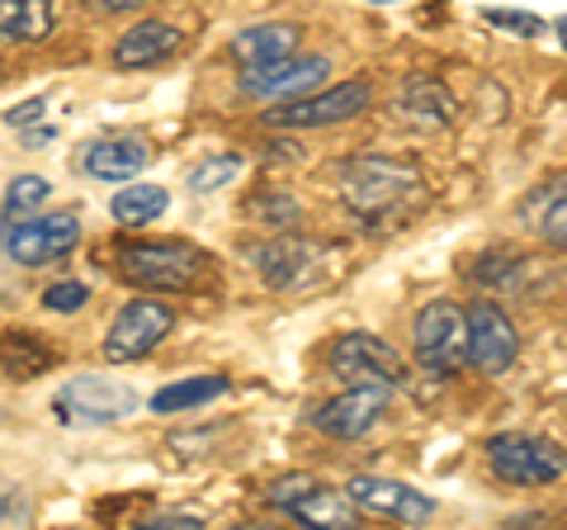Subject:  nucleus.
Segmentation results:
<instances>
[{"label": "nucleus", "mask_w": 567, "mask_h": 530, "mask_svg": "<svg viewBox=\"0 0 567 530\" xmlns=\"http://www.w3.org/2000/svg\"><path fill=\"white\" fill-rule=\"evenodd\" d=\"M421 194H425L421 171L393 162V156H350L341 166V200L364 223H383L402 214V204H416Z\"/></svg>", "instance_id": "nucleus-1"}, {"label": "nucleus", "mask_w": 567, "mask_h": 530, "mask_svg": "<svg viewBox=\"0 0 567 530\" xmlns=\"http://www.w3.org/2000/svg\"><path fill=\"white\" fill-rule=\"evenodd\" d=\"M118 265L133 285L166 289V294L194 289L208 275V256L189 242H128L118 252Z\"/></svg>", "instance_id": "nucleus-2"}, {"label": "nucleus", "mask_w": 567, "mask_h": 530, "mask_svg": "<svg viewBox=\"0 0 567 530\" xmlns=\"http://www.w3.org/2000/svg\"><path fill=\"white\" fill-rule=\"evenodd\" d=\"M137 408V388L110 375H76L52 398V412H58L62 427H114V421H128Z\"/></svg>", "instance_id": "nucleus-3"}, {"label": "nucleus", "mask_w": 567, "mask_h": 530, "mask_svg": "<svg viewBox=\"0 0 567 530\" xmlns=\"http://www.w3.org/2000/svg\"><path fill=\"white\" fill-rule=\"evenodd\" d=\"M487 465L496 479L516 483V488H548L563 479V446L548 436H525V431H506L487 440Z\"/></svg>", "instance_id": "nucleus-4"}, {"label": "nucleus", "mask_w": 567, "mask_h": 530, "mask_svg": "<svg viewBox=\"0 0 567 530\" xmlns=\"http://www.w3.org/2000/svg\"><path fill=\"white\" fill-rule=\"evenodd\" d=\"M275 507L284 517H293L303 530H360V511L341 488L317 483L312 473H289L275 483Z\"/></svg>", "instance_id": "nucleus-5"}, {"label": "nucleus", "mask_w": 567, "mask_h": 530, "mask_svg": "<svg viewBox=\"0 0 567 530\" xmlns=\"http://www.w3.org/2000/svg\"><path fill=\"white\" fill-rule=\"evenodd\" d=\"M374 100V81L354 77V81H341V85H327V91H312L303 100H289V104H275L265 123L270 129H327V123H350L369 110Z\"/></svg>", "instance_id": "nucleus-6"}, {"label": "nucleus", "mask_w": 567, "mask_h": 530, "mask_svg": "<svg viewBox=\"0 0 567 530\" xmlns=\"http://www.w3.org/2000/svg\"><path fill=\"white\" fill-rule=\"evenodd\" d=\"M412 346H416V360L431 369V375H458V369L468 365L464 308L450 304V298L425 304L412 323Z\"/></svg>", "instance_id": "nucleus-7"}, {"label": "nucleus", "mask_w": 567, "mask_h": 530, "mask_svg": "<svg viewBox=\"0 0 567 530\" xmlns=\"http://www.w3.org/2000/svg\"><path fill=\"white\" fill-rule=\"evenodd\" d=\"M327 365L350 388H388L393 394V384L402 379V356L383 337H374V332H346V337H336Z\"/></svg>", "instance_id": "nucleus-8"}, {"label": "nucleus", "mask_w": 567, "mask_h": 530, "mask_svg": "<svg viewBox=\"0 0 567 530\" xmlns=\"http://www.w3.org/2000/svg\"><path fill=\"white\" fill-rule=\"evenodd\" d=\"M175 327V313L162 298H128L118 308V317L104 332V360L110 365H128V360H142L152 346H162Z\"/></svg>", "instance_id": "nucleus-9"}, {"label": "nucleus", "mask_w": 567, "mask_h": 530, "mask_svg": "<svg viewBox=\"0 0 567 530\" xmlns=\"http://www.w3.org/2000/svg\"><path fill=\"white\" fill-rule=\"evenodd\" d=\"M76 242H81V218L71 214V208L0 227V252H6L14 265H52V261L76 252Z\"/></svg>", "instance_id": "nucleus-10"}, {"label": "nucleus", "mask_w": 567, "mask_h": 530, "mask_svg": "<svg viewBox=\"0 0 567 530\" xmlns=\"http://www.w3.org/2000/svg\"><path fill=\"white\" fill-rule=\"evenodd\" d=\"M256 271L265 275V285L275 289H303L322 275V261H327V246L312 242V237H298V233H279L270 242H260L256 252Z\"/></svg>", "instance_id": "nucleus-11"}, {"label": "nucleus", "mask_w": 567, "mask_h": 530, "mask_svg": "<svg viewBox=\"0 0 567 530\" xmlns=\"http://www.w3.org/2000/svg\"><path fill=\"white\" fill-rule=\"evenodd\" d=\"M346 498L354 502V511H374V517L398 521V526H425L435 517V498H425L412 483L374 479V473H354L346 483Z\"/></svg>", "instance_id": "nucleus-12"}, {"label": "nucleus", "mask_w": 567, "mask_h": 530, "mask_svg": "<svg viewBox=\"0 0 567 530\" xmlns=\"http://www.w3.org/2000/svg\"><path fill=\"white\" fill-rule=\"evenodd\" d=\"M464 332H468V365L483 375H506L520 356V332L496 304H473L464 308Z\"/></svg>", "instance_id": "nucleus-13"}, {"label": "nucleus", "mask_w": 567, "mask_h": 530, "mask_svg": "<svg viewBox=\"0 0 567 530\" xmlns=\"http://www.w3.org/2000/svg\"><path fill=\"white\" fill-rule=\"evenodd\" d=\"M331 62L327 58H284L275 67H260V72H246L241 77V91L256 95V100H270V104H289V100H303L312 95L317 85L327 81Z\"/></svg>", "instance_id": "nucleus-14"}, {"label": "nucleus", "mask_w": 567, "mask_h": 530, "mask_svg": "<svg viewBox=\"0 0 567 530\" xmlns=\"http://www.w3.org/2000/svg\"><path fill=\"white\" fill-rule=\"evenodd\" d=\"M388 398H393L388 388H346L341 398H331L312 412V427L336 440H360L364 431L379 427V417L388 412Z\"/></svg>", "instance_id": "nucleus-15"}, {"label": "nucleus", "mask_w": 567, "mask_h": 530, "mask_svg": "<svg viewBox=\"0 0 567 530\" xmlns=\"http://www.w3.org/2000/svg\"><path fill=\"white\" fill-rule=\"evenodd\" d=\"M152 166V143L142 133H104L81 147V171L95 181H133Z\"/></svg>", "instance_id": "nucleus-16"}, {"label": "nucleus", "mask_w": 567, "mask_h": 530, "mask_svg": "<svg viewBox=\"0 0 567 530\" xmlns=\"http://www.w3.org/2000/svg\"><path fill=\"white\" fill-rule=\"evenodd\" d=\"M175 52H181V29H171L162 20H142L114 43V62L142 72V67H162Z\"/></svg>", "instance_id": "nucleus-17"}, {"label": "nucleus", "mask_w": 567, "mask_h": 530, "mask_svg": "<svg viewBox=\"0 0 567 530\" xmlns=\"http://www.w3.org/2000/svg\"><path fill=\"white\" fill-rule=\"evenodd\" d=\"M293 48H298V24H251V29H241L237 39H233V58L246 67V72H260V67H275L284 58H293Z\"/></svg>", "instance_id": "nucleus-18"}, {"label": "nucleus", "mask_w": 567, "mask_h": 530, "mask_svg": "<svg viewBox=\"0 0 567 530\" xmlns=\"http://www.w3.org/2000/svg\"><path fill=\"white\" fill-rule=\"evenodd\" d=\"M58 29L48 0H0V43H43Z\"/></svg>", "instance_id": "nucleus-19"}, {"label": "nucleus", "mask_w": 567, "mask_h": 530, "mask_svg": "<svg viewBox=\"0 0 567 530\" xmlns=\"http://www.w3.org/2000/svg\"><path fill=\"white\" fill-rule=\"evenodd\" d=\"M402 114L412 123H421V129H450L454 114H458V104H454V95L440 81L412 77L402 85Z\"/></svg>", "instance_id": "nucleus-20"}, {"label": "nucleus", "mask_w": 567, "mask_h": 530, "mask_svg": "<svg viewBox=\"0 0 567 530\" xmlns=\"http://www.w3.org/2000/svg\"><path fill=\"white\" fill-rule=\"evenodd\" d=\"M520 218L529 233H539L544 242L563 246L567 242V200H563V181H554V190H535L520 208Z\"/></svg>", "instance_id": "nucleus-21"}, {"label": "nucleus", "mask_w": 567, "mask_h": 530, "mask_svg": "<svg viewBox=\"0 0 567 530\" xmlns=\"http://www.w3.org/2000/svg\"><path fill=\"white\" fill-rule=\"evenodd\" d=\"M227 394V379L223 375H194V379H181V384H166V388H156V398H152V412H189V408H204V402L213 398H223Z\"/></svg>", "instance_id": "nucleus-22"}, {"label": "nucleus", "mask_w": 567, "mask_h": 530, "mask_svg": "<svg viewBox=\"0 0 567 530\" xmlns=\"http://www.w3.org/2000/svg\"><path fill=\"white\" fill-rule=\"evenodd\" d=\"M166 204H171V194H166L162 185H123L114 200H110V214H114L118 223L142 227V223H156V218H162Z\"/></svg>", "instance_id": "nucleus-23"}, {"label": "nucleus", "mask_w": 567, "mask_h": 530, "mask_svg": "<svg viewBox=\"0 0 567 530\" xmlns=\"http://www.w3.org/2000/svg\"><path fill=\"white\" fill-rule=\"evenodd\" d=\"M48 194H52V185L43 181V175H14V181L6 185V204H0V227L39 218V208L48 204Z\"/></svg>", "instance_id": "nucleus-24"}, {"label": "nucleus", "mask_w": 567, "mask_h": 530, "mask_svg": "<svg viewBox=\"0 0 567 530\" xmlns=\"http://www.w3.org/2000/svg\"><path fill=\"white\" fill-rule=\"evenodd\" d=\"M237 175H241V156L237 152H223V156H208V162L194 166L185 185L194 194H213V190H223L227 181H237Z\"/></svg>", "instance_id": "nucleus-25"}, {"label": "nucleus", "mask_w": 567, "mask_h": 530, "mask_svg": "<svg viewBox=\"0 0 567 530\" xmlns=\"http://www.w3.org/2000/svg\"><path fill=\"white\" fill-rule=\"evenodd\" d=\"M251 214L256 218H265V223H275V227H284V223H298V218H303V208H298L293 200H289V194H279V190H270V194H265V200H256L251 204Z\"/></svg>", "instance_id": "nucleus-26"}, {"label": "nucleus", "mask_w": 567, "mask_h": 530, "mask_svg": "<svg viewBox=\"0 0 567 530\" xmlns=\"http://www.w3.org/2000/svg\"><path fill=\"white\" fill-rule=\"evenodd\" d=\"M85 298H91V289H85L81 279H58V285L43 294V308H52V313H76V308H85Z\"/></svg>", "instance_id": "nucleus-27"}, {"label": "nucleus", "mask_w": 567, "mask_h": 530, "mask_svg": "<svg viewBox=\"0 0 567 530\" xmlns=\"http://www.w3.org/2000/svg\"><path fill=\"white\" fill-rule=\"evenodd\" d=\"M487 24L506 29V33H525V39L544 33V20H539V14H525V10H487Z\"/></svg>", "instance_id": "nucleus-28"}, {"label": "nucleus", "mask_w": 567, "mask_h": 530, "mask_svg": "<svg viewBox=\"0 0 567 530\" xmlns=\"http://www.w3.org/2000/svg\"><path fill=\"white\" fill-rule=\"evenodd\" d=\"M48 110V100L43 95H33V100H24V104H14V110L6 114V123H10V129H33V123H39V114Z\"/></svg>", "instance_id": "nucleus-29"}, {"label": "nucleus", "mask_w": 567, "mask_h": 530, "mask_svg": "<svg viewBox=\"0 0 567 530\" xmlns=\"http://www.w3.org/2000/svg\"><path fill=\"white\" fill-rule=\"evenodd\" d=\"M142 530H204V521H194V517H147Z\"/></svg>", "instance_id": "nucleus-30"}, {"label": "nucleus", "mask_w": 567, "mask_h": 530, "mask_svg": "<svg viewBox=\"0 0 567 530\" xmlns=\"http://www.w3.org/2000/svg\"><path fill=\"white\" fill-rule=\"evenodd\" d=\"M233 530H284V526H265V521H246V526H233Z\"/></svg>", "instance_id": "nucleus-31"}, {"label": "nucleus", "mask_w": 567, "mask_h": 530, "mask_svg": "<svg viewBox=\"0 0 567 530\" xmlns=\"http://www.w3.org/2000/svg\"><path fill=\"white\" fill-rule=\"evenodd\" d=\"M0 511H6V507H0Z\"/></svg>", "instance_id": "nucleus-32"}]
</instances>
